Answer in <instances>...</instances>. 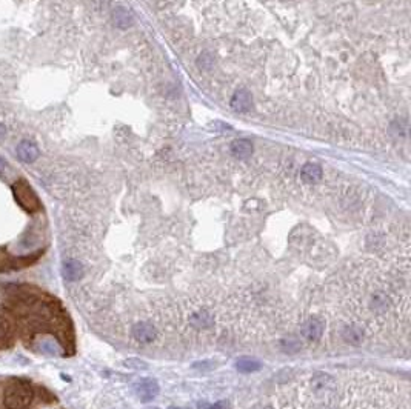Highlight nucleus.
<instances>
[{
    "instance_id": "obj_16",
    "label": "nucleus",
    "mask_w": 411,
    "mask_h": 409,
    "mask_svg": "<svg viewBox=\"0 0 411 409\" xmlns=\"http://www.w3.org/2000/svg\"><path fill=\"white\" fill-rule=\"evenodd\" d=\"M388 306V297L384 294V292H374L373 297H371V308L376 309V311H385Z\"/></svg>"
},
{
    "instance_id": "obj_20",
    "label": "nucleus",
    "mask_w": 411,
    "mask_h": 409,
    "mask_svg": "<svg viewBox=\"0 0 411 409\" xmlns=\"http://www.w3.org/2000/svg\"><path fill=\"white\" fill-rule=\"evenodd\" d=\"M4 169V160H2V157H0V171Z\"/></svg>"
},
{
    "instance_id": "obj_17",
    "label": "nucleus",
    "mask_w": 411,
    "mask_h": 409,
    "mask_svg": "<svg viewBox=\"0 0 411 409\" xmlns=\"http://www.w3.org/2000/svg\"><path fill=\"white\" fill-rule=\"evenodd\" d=\"M345 338L351 343V345H359L362 342V331L358 326H349L345 331Z\"/></svg>"
},
{
    "instance_id": "obj_19",
    "label": "nucleus",
    "mask_w": 411,
    "mask_h": 409,
    "mask_svg": "<svg viewBox=\"0 0 411 409\" xmlns=\"http://www.w3.org/2000/svg\"><path fill=\"white\" fill-rule=\"evenodd\" d=\"M200 406L205 407V409H228L226 403H223V401H219V403H216V404H205V403H200Z\"/></svg>"
},
{
    "instance_id": "obj_22",
    "label": "nucleus",
    "mask_w": 411,
    "mask_h": 409,
    "mask_svg": "<svg viewBox=\"0 0 411 409\" xmlns=\"http://www.w3.org/2000/svg\"><path fill=\"white\" fill-rule=\"evenodd\" d=\"M169 409H187V407H169Z\"/></svg>"
},
{
    "instance_id": "obj_15",
    "label": "nucleus",
    "mask_w": 411,
    "mask_h": 409,
    "mask_svg": "<svg viewBox=\"0 0 411 409\" xmlns=\"http://www.w3.org/2000/svg\"><path fill=\"white\" fill-rule=\"evenodd\" d=\"M236 368L241 371V372H256L262 368V365L254 360V359H248V357H244V359H239L238 363H236Z\"/></svg>"
},
{
    "instance_id": "obj_10",
    "label": "nucleus",
    "mask_w": 411,
    "mask_h": 409,
    "mask_svg": "<svg viewBox=\"0 0 411 409\" xmlns=\"http://www.w3.org/2000/svg\"><path fill=\"white\" fill-rule=\"evenodd\" d=\"M231 154L236 159H250L253 154V145L251 142L241 139V140H234L231 143Z\"/></svg>"
},
{
    "instance_id": "obj_5",
    "label": "nucleus",
    "mask_w": 411,
    "mask_h": 409,
    "mask_svg": "<svg viewBox=\"0 0 411 409\" xmlns=\"http://www.w3.org/2000/svg\"><path fill=\"white\" fill-rule=\"evenodd\" d=\"M231 108L238 112H248L253 108V97L247 90H239L234 93L231 100Z\"/></svg>"
},
{
    "instance_id": "obj_13",
    "label": "nucleus",
    "mask_w": 411,
    "mask_h": 409,
    "mask_svg": "<svg viewBox=\"0 0 411 409\" xmlns=\"http://www.w3.org/2000/svg\"><path fill=\"white\" fill-rule=\"evenodd\" d=\"M64 276L70 282H74V280L80 279L82 277V265H80L79 261L67 260L64 263Z\"/></svg>"
},
{
    "instance_id": "obj_3",
    "label": "nucleus",
    "mask_w": 411,
    "mask_h": 409,
    "mask_svg": "<svg viewBox=\"0 0 411 409\" xmlns=\"http://www.w3.org/2000/svg\"><path fill=\"white\" fill-rule=\"evenodd\" d=\"M136 394L142 401H150L159 394V385L153 378H145L136 385Z\"/></svg>"
},
{
    "instance_id": "obj_1",
    "label": "nucleus",
    "mask_w": 411,
    "mask_h": 409,
    "mask_svg": "<svg viewBox=\"0 0 411 409\" xmlns=\"http://www.w3.org/2000/svg\"><path fill=\"white\" fill-rule=\"evenodd\" d=\"M34 400V388L25 378H13L4 389L7 409H29Z\"/></svg>"
},
{
    "instance_id": "obj_4",
    "label": "nucleus",
    "mask_w": 411,
    "mask_h": 409,
    "mask_svg": "<svg viewBox=\"0 0 411 409\" xmlns=\"http://www.w3.org/2000/svg\"><path fill=\"white\" fill-rule=\"evenodd\" d=\"M302 334L310 342L320 340L322 334H324V323H322V320H319V318L307 320L304 323V326H302Z\"/></svg>"
},
{
    "instance_id": "obj_14",
    "label": "nucleus",
    "mask_w": 411,
    "mask_h": 409,
    "mask_svg": "<svg viewBox=\"0 0 411 409\" xmlns=\"http://www.w3.org/2000/svg\"><path fill=\"white\" fill-rule=\"evenodd\" d=\"M114 22H115L117 26H121V28H128V26H131V23H133V16L128 13V10L119 8V10H115V11H114Z\"/></svg>"
},
{
    "instance_id": "obj_18",
    "label": "nucleus",
    "mask_w": 411,
    "mask_h": 409,
    "mask_svg": "<svg viewBox=\"0 0 411 409\" xmlns=\"http://www.w3.org/2000/svg\"><path fill=\"white\" fill-rule=\"evenodd\" d=\"M214 65V58L210 52H202L197 58V66L203 71H210Z\"/></svg>"
},
{
    "instance_id": "obj_8",
    "label": "nucleus",
    "mask_w": 411,
    "mask_h": 409,
    "mask_svg": "<svg viewBox=\"0 0 411 409\" xmlns=\"http://www.w3.org/2000/svg\"><path fill=\"white\" fill-rule=\"evenodd\" d=\"M17 156L23 162H34L39 157V150H37V146L33 142L23 140L17 146Z\"/></svg>"
},
{
    "instance_id": "obj_12",
    "label": "nucleus",
    "mask_w": 411,
    "mask_h": 409,
    "mask_svg": "<svg viewBox=\"0 0 411 409\" xmlns=\"http://www.w3.org/2000/svg\"><path fill=\"white\" fill-rule=\"evenodd\" d=\"M13 342V326L11 321L4 315L0 314V348L8 346Z\"/></svg>"
},
{
    "instance_id": "obj_23",
    "label": "nucleus",
    "mask_w": 411,
    "mask_h": 409,
    "mask_svg": "<svg viewBox=\"0 0 411 409\" xmlns=\"http://www.w3.org/2000/svg\"><path fill=\"white\" fill-rule=\"evenodd\" d=\"M151 409H157V407H151Z\"/></svg>"
},
{
    "instance_id": "obj_21",
    "label": "nucleus",
    "mask_w": 411,
    "mask_h": 409,
    "mask_svg": "<svg viewBox=\"0 0 411 409\" xmlns=\"http://www.w3.org/2000/svg\"><path fill=\"white\" fill-rule=\"evenodd\" d=\"M5 132V129H4V126H0V135H2Z\"/></svg>"
},
{
    "instance_id": "obj_11",
    "label": "nucleus",
    "mask_w": 411,
    "mask_h": 409,
    "mask_svg": "<svg viewBox=\"0 0 411 409\" xmlns=\"http://www.w3.org/2000/svg\"><path fill=\"white\" fill-rule=\"evenodd\" d=\"M190 323L199 329H205L210 328L214 323V317L210 311H197L194 314H191L190 317Z\"/></svg>"
},
{
    "instance_id": "obj_6",
    "label": "nucleus",
    "mask_w": 411,
    "mask_h": 409,
    "mask_svg": "<svg viewBox=\"0 0 411 409\" xmlns=\"http://www.w3.org/2000/svg\"><path fill=\"white\" fill-rule=\"evenodd\" d=\"M133 335L136 337V340H139L140 343H151L154 338H156V329L153 325L150 323H137L134 328H133Z\"/></svg>"
},
{
    "instance_id": "obj_7",
    "label": "nucleus",
    "mask_w": 411,
    "mask_h": 409,
    "mask_svg": "<svg viewBox=\"0 0 411 409\" xmlns=\"http://www.w3.org/2000/svg\"><path fill=\"white\" fill-rule=\"evenodd\" d=\"M311 385L316 394H325L333 389L334 386V378L328 374H317L313 377Z\"/></svg>"
},
{
    "instance_id": "obj_2",
    "label": "nucleus",
    "mask_w": 411,
    "mask_h": 409,
    "mask_svg": "<svg viewBox=\"0 0 411 409\" xmlns=\"http://www.w3.org/2000/svg\"><path fill=\"white\" fill-rule=\"evenodd\" d=\"M13 192L16 195V200L20 207L28 211V213H36L39 210V198L34 194V191L31 189L26 182L20 180L13 186Z\"/></svg>"
},
{
    "instance_id": "obj_9",
    "label": "nucleus",
    "mask_w": 411,
    "mask_h": 409,
    "mask_svg": "<svg viewBox=\"0 0 411 409\" xmlns=\"http://www.w3.org/2000/svg\"><path fill=\"white\" fill-rule=\"evenodd\" d=\"M322 179V168L316 163H307L301 171V180L307 185L317 183Z\"/></svg>"
}]
</instances>
